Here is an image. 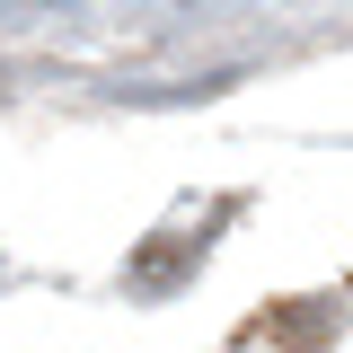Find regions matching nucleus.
I'll return each mask as SVG.
<instances>
[]
</instances>
